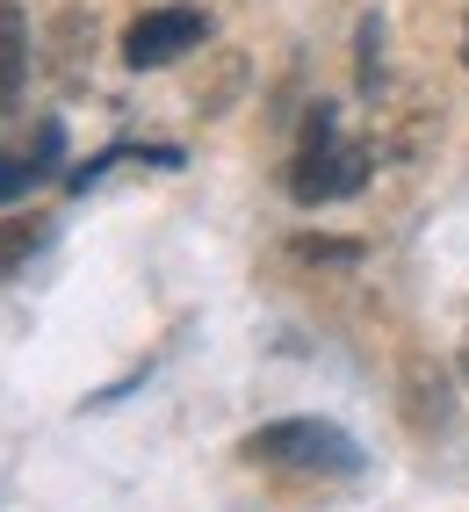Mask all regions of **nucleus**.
I'll return each mask as SVG.
<instances>
[{
	"label": "nucleus",
	"mask_w": 469,
	"mask_h": 512,
	"mask_svg": "<svg viewBox=\"0 0 469 512\" xmlns=\"http://www.w3.org/2000/svg\"><path fill=\"white\" fill-rule=\"evenodd\" d=\"M368 181V145L340 138V109H311L304 138H296V159H289V195L296 202H340Z\"/></svg>",
	"instance_id": "obj_1"
},
{
	"label": "nucleus",
	"mask_w": 469,
	"mask_h": 512,
	"mask_svg": "<svg viewBox=\"0 0 469 512\" xmlns=\"http://www.w3.org/2000/svg\"><path fill=\"white\" fill-rule=\"evenodd\" d=\"M37 246H44V224L37 217H8V224H0V282H8L15 267H29Z\"/></svg>",
	"instance_id": "obj_6"
},
{
	"label": "nucleus",
	"mask_w": 469,
	"mask_h": 512,
	"mask_svg": "<svg viewBox=\"0 0 469 512\" xmlns=\"http://www.w3.org/2000/svg\"><path fill=\"white\" fill-rule=\"evenodd\" d=\"M289 253L296 260H361L354 238H289Z\"/></svg>",
	"instance_id": "obj_7"
},
{
	"label": "nucleus",
	"mask_w": 469,
	"mask_h": 512,
	"mask_svg": "<svg viewBox=\"0 0 469 512\" xmlns=\"http://www.w3.org/2000/svg\"><path fill=\"white\" fill-rule=\"evenodd\" d=\"M203 37H210V15H203V8H152V15H138V22H130L123 58L138 65V73H152V65H174V58H188Z\"/></svg>",
	"instance_id": "obj_3"
},
{
	"label": "nucleus",
	"mask_w": 469,
	"mask_h": 512,
	"mask_svg": "<svg viewBox=\"0 0 469 512\" xmlns=\"http://www.w3.org/2000/svg\"><path fill=\"white\" fill-rule=\"evenodd\" d=\"M22 80H29V22L15 0H0V116L22 101Z\"/></svg>",
	"instance_id": "obj_5"
},
{
	"label": "nucleus",
	"mask_w": 469,
	"mask_h": 512,
	"mask_svg": "<svg viewBox=\"0 0 469 512\" xmlns=\"http://www.w3.org/2000/svg\"><path fill=\"white\" fill-rule=\"evenodd\" d=\"M58 159H65V130L44 123L37 130V152H8V159H0V202H15V195H29L37 181H51Z\"/></svg>",
	"instance_id": "obj_4"
},
{
	"label": "nucleus",
	"mask_w": 469,
	"mask_h": 512,
	"mask_svg": "<svg viewBox=\"0 0 469 512\" xmlns=\"http://www.w3.org/2000/svg\"><path fill=\"white\" fill-rule=\"evenodd\" d=\"M462 375H469V347H462Z\"/></svg>",
	"instance_id": "obj_9"
},
{
	"label": "nucleus",
	"mask_w": 469,
	"mask_h": 512,
	"mask_svg": "<svg viewBox=\"0 0 469 512\" xmlns=\"http://www.w3.org/2000/svg\"><path fill=\"white\" fill-rule=\"evenodd\" d=\"M462 65H469V15H462Z\"/></svg>",
	"instance_id": "obj_8"
},
{
	"label": "nucleus",
	"mask_w": 469,
	"mask_h": 512,
	"mask_svg": "<svg viewBox=\"0 0 469 512\" xmlns=\"http://www.w3.org/2000/svg\"><path fill=\"white\" fill-rule=\"evenodd\" d=\"M246 462L282 476H361V448L325 419H275L246 440Z\"/></svg>",
	"instance_id": "obj_2"
}]
</instances>
